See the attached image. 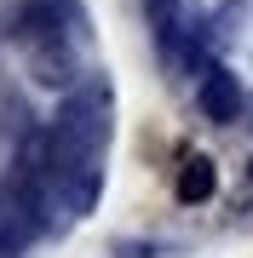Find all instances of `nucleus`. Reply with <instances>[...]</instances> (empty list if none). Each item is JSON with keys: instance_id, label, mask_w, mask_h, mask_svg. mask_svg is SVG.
<instances>
[{"instance_id": "f257e3e1", "label": "nucleus", "mask_w": 253, "mask_h": 258, "mask_svg": "<svg viewBox=\"0 0 253 258\" xmlns=\"http://www.w3.org/2000/svg\"><path fill=\"white\" fill-rule=\"evenodd\" d=\"M196 103H201V115H207V120H219V126L242 115V92H236L230 75H207L201 92H196Z\"/></svg>"}, {"instance_id": "7ed1b4c3", "label": "nucleus", "mask_w": 253, "mask_h": 258, "mask_svg": "<svg viewBox=\"0 0 253 258\" xmlns=\"http://www.w3.org/2000/svg\"><path fill=\"white\" fill-rule=\"evenodd\" d=\"M247 172H253V166H247Z\"/></svg>"}, {"instance_id": "f03ea898", "label": "nucleus", "mask_w": 253, "mask_h": 258, "mask_svg": "<svg viewBox=\"0 0 253 258\" xmlns=\"http://www.w3.org/2000/svg\"><path fill=\"white\" fill-rule=\"evenodd\" d=\"M213 189H219V172H213V161H207V155L184 161V172H178V195H184V201H207Z\"/></svg>"}]
</instances>
